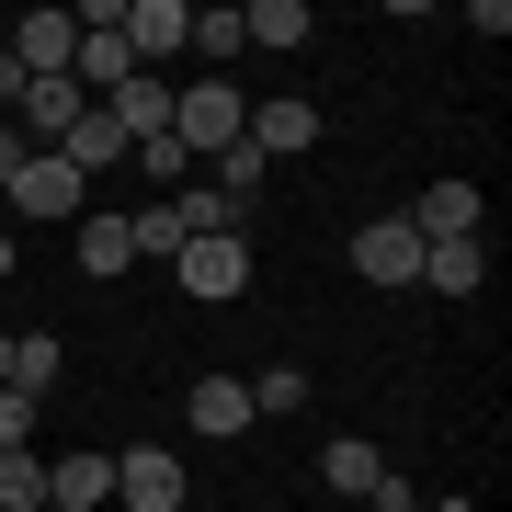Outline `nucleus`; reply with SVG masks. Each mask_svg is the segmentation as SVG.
<instances>
[{"label": "nucleus", "instance_id": "obj_1", "mask_svg": "<svg viewBox=\"0 0 512 512\" xmlns=\"http://www.w3.org/2000/svg\"><path fill=\"white\" fill-rule=\"evenodd\" d=\"M171 137H183L194 160L239 148V137H251V92H239V80H194V92H171Z\"/></svg>", "mask_w": 512, "mask_h": 512}, {"label": "nucleus", "instance_id": "obj_2", "mask_svg": "<svg viewBox=\"0 0 512 512\" xmlns=\"http://www.w3.org/2000/svg\"><path fill=\"white\" fill-rule=\"evenodd\" d=\"M183 296H205V308H228V296H251V239L239 228H205V239H183Z\"/></svg>", "mask_w": 512, "mask_h": 512}, {"label": "nucleus", "instance_id": "obj_3", "mask_svg": "<svg viewBox=\"0 0 512 512\" xmlns=\"http://www.w3.org/2000/svg\"><path fill=\"white\" fill-rule=\"evenodd\" d=\"M80 194H92V183H80V171L57 160V148H35V160H23L12 183H0V205H12V217H80Z\"/></svg>", "mask_w": 512, "mask_h": 512}, {"label": "nucleus", "instance_id": "obj_4", "mask_svg": "<svg viewBox=\"0 0 512 512\" xmlns=\"http://www.w3.org/2000/svg\"><path fill=\"white\" fill-rule=\"evenodd\" d=\"M114 501L126 512H183V456L171 444H126L114 456Z\"/></svg>", "mask_w": 512, "mask_h": 512}, {"label": "nucleus", "instance_id": "obj_5", "mask_svg": "<svg viewBox=\"0 0 512 512\" xmlns=\"http://www.w3.org/2000/svg\"><path fill=\"white\" fill-rule=\"evenodd\" d=\"M353 274H365V285H421V239H410V217H365V228H353Z\"/></svg>", "mask_w": 512, "mask_h": 512}, {"label": "nucleus", "instance_id": "obj_6", "mask_svg": "<svg viewBox=\"0 0 512 512\" xmlns=\"http://www.w3.org/2000/svg\"><path fill=\"white\" fill-rule=\"evenodd\" d=\"M80 114H92V92H80V80H23L12 126H23V148H57V137L80 126Z\"/></svg>", "mask_w": 512, "mask_h": 512}, {"label": "nucleus", "instance_id": "obj_7", "mask_svg": "<svg viewBox=\"0 0 512 512\" xmlns=\"http://www.w3.org/2000/svg\"><path fill=\"white\" fill-rule=\"evenodd\" d=\"M69 57H80V12H23V35H12L23 80H69Z\"/></svg>", "mask_w": 512, "mask_h": 512}, {"label": "nucleus", "instance_id": "obj_8", "mask_svg": "<svg viewBox=\"0 0 512 512\" xmlns=\"http://www.w3.org/2000/svg\"><path fill=\"white\" fill-rule=\"evenodd\" d=\"M478 228H490L478 183H433V194L410 205V239H421V251H444V239H478Z\"/></svg>", "mask_w": 512, "mask_h": 512}, {"label": "nucleus", "instance_id": "obj_9", "mask_svg": "<svg viewBox=\"0 0 512 512\" xmlns=\"http://www.w3.org/2000/svg\"><path fill=\"white\" fill-rule=\"evenodd\" d=\"M194 46V0H126V57H183Z\"/></svg>", "mask_w": 512, "mask_h": 512}, {"label": "nucleus", "instance_id": "obj_10", "mask_svg": "<svg viewBox=\"0 0 512 512\" xmlns=\"http://www.w3.org/2000/svg\"><path fill=\"white\" fill-rule=\"evenodd\" d=\"M114 501V456H46V512H103Z\"/></svg>", "mask_w": 512, "mask_h": 512}, {"label": "nucleus", "instance_id": "obj_11", "mask_svg": "<svg viewBox=\"0 0 512 512\" xmlns=\"http://www.w3.org/2000/svg\"><path fill=\"white\" fill-rule=\"evenodd\" d=\"M262 183H274V160H262L251 137H239V148H217V183H205V194H217V217L239 228V217H251V205H262Z\"/></svg>", "mask_w": 512, "mask_h": 512}, {"label": "nucleus", "instance_id": "obj_12", "mask_svg": "<svg viewBox=\"0 0 512 512\" xmlns=\"http://www.w3.org/2000/svg\"><path fill=\"white\" fill-rule=\"evenodd\" d=\"M319 478H330L342 501H387V490H399V478H387V456H376L365 433H342V444H330V456H319Z\"/></svg>", "mask_w": 512, "mask_h": 512}, {"label": "nucleus", "instance_id": "obj_13", "mask_svg": "<svg viewBox=\"0 0 512 512\" xmlns=\"http://www.w3.org/2000/svg\"><path fill=\"white\" fill-rule=\"evenodd\" d=\"M183 421H194L205 444H228V433H251V387H239V376H205L194 399H183Z\"/></svg>", "mask_w": 512, "mask_h": 512}, {"label": "nucleus", "instance_id": "obj_14", "mask_svg": "<svg viewBox=\"0 0 512 512\" xmlns=\"http://www.w3.org/2000/svg\"><path fill=\"white\" fill-rule=\"evenodd\" d=\"M126 239H137V262H183V239H205V228H194L183 194H160L148 217H126Z\"/></svg>", "mask_w": 512, "mask_h": 512}, {"label": "nucleus", "instance_id": "obj_15", "mask_svg": "<svg viewBox=\"0 0 512 512\" xmlns=\"http://www.w3.org/2000/svg\"><path fill=\"white\" fill-rule=\"evenodd\" d=\"M308 35H319V23H308V0H251V12H239V46H274V57H296Z\"/></svg>", "mask_w": 512, "mask_h": 512}, {"label": "nucleus", "instance_id": "obj_16", "mask_svg": "<svg viewBox=\"0 0 512 512\" xmlns=\"http://www.w3.org/2000/svg\"><path fill=\"white\" fill-rule=\"evenodd\" d=\"M57 160H69V171H80V183H92V171H114V160H126V126H114V114L92 103V114H80V126H69V137H57Z\"/></svg>", "mask_w": 512, "mask_h": 512}, {"label": "nucleus", "instance_id": "obj_17", "mask_svg": "<svg viewBox=\"0 0 512 512\" xmlns=\"http://www.w3.org/2000/svg\"><path fill=\"white\" fill-rule=\"evenodd\" d=\"M251 148L262 160H296V148H319V114L308 103H251Z\"/></svg>", "mask_w": 512, "mask_h": 512}, {"label": "nucleus", "instance_id": "obj_18", "mask_svg": "<svg viewBox=\"0 0 512 512\" xmlns=\"http://www.w3.org/2000/svg\"><path fill=\"white\" fill-rule=\"evenodd\" d=\"M103 114H114V126H126V148H137V137H171V92H160V80H148V69L126 80V92H103Z\"/></svg>", "mask_w": 512, "mask_h": 512}, {"label": "nucleus", "instance_id": "obj_19", "mask_svg": "<svg viewBox=\"0 0 512 512\" xmlns=\"http://www.w3.org/2000/svg\"><path fill=\"white\" fill-rule=\"evenodd\" d=\"M421 285L433 296H478L490 285V251H478V239H444V251H421Z\"/></svg>", "mask_w": 512, "mask_h": 512}, {"label": "nucleus", "instance_id": "obj_20", "mask_svg": "<svg viewBox=\"0 0 512 512\" xmlns=\"http://www.w3.org/2000/svg\"><path fill=\"white\" fill-rule=\"evenodd\" d=\"M0 512H46V456L35 444H0Z\"/></svg>", "mask_w": 512, "mask_h": 512}, {"label": "nucleus", "instance_id": "obj_21", "mask_svg": "<svg viewBox=\"0 0 512 512\" xmlns=\"http://www.w3.org/2000/svg\"><path fill=\"white\" fill-rule=\"evenodd\" d=\"M126 262H137L126 217H80V274H126Z\"/></svg>", "mask_w": 512, "mask_h": 512}, {"label": "nucleus", "instance_id": "obj_22", "mask_svg": "<svg viewBox=\"0 0 512 512\" xmlns=\"http://www.w3.org/2000/svg\"><path fill=\"white\" fill-rule=\"evenodd\" d=\"M251 387V421H285V410H308V376L296 365H262V376H239Z\"/></svg>", "mask_w": 512, "mask_h": 512}, {"label": "nucleus", "instance_id": "obj_23", "mask_svg": "<svg viewBox=\"0 0 512 512\" xmlns=\"http://www.w3.org/2000/svg\"><path fill=\"white\" fill-rule=\"evenodd\" d=\"M12 387H23V399L57 387V342H46V330H12Z\"/></svg>", "mask_w": 512, "mask_h": 512}, {"label": "nucleus", "instance_id": "obj_24", "mask_svg": "<svg viewBox=\"0 0 512 512\" xmlns=\"http://www.w3.org/2000/svg\"><path fill=\"white\" fill-rule=\"evenodd\" d=\"M194 57H205V80H228V57H239V12H228V0L194 12Z\"/></svg>", "mask_w": 512, "mask_h": 512}, {"label": "nucleus", "instance_id": "obj_25", "mask_svg": "<svg viewBox=\"0 0 512 512\" xmlns=\"http://www.w3.org/2000/svg\"><path fill=\"white\" fill-rule=\"evenodd\" d=\"M137 160H148V183H183L194 148H183V137H137Z\"/></svg>", "mask_w": 512, "mask_h": 512}, {"label": "nucleus", "instance_id": "obj_26", "mask_svg": "<svg viewBox=\"0 0 512 512\" xmlns=\"http://www.w3.org/2000/svg\"><path fill=\"white\" fill-rule=\"evenodd\" d=\"M35 433V399H23V387H0V444H23Z\"/></svg>", "mask_w": 512, "mask_h": 512}, {"label": "nucleus", "instance_id": "obj_27", "mask_svg": "<svg viewBox=\"0 0 512 512\" xmlns=\"http://www.w3.org/2000/svg\"><path fill=\"white\" fill-rule=\"evenodd\" d=\"M0 387H12V330H0Z\"/></svg>", "mask_w": 512, "mask_h": 512}, {"label": "nucleus", "instance_id": "obj_28", "mask_svg": "<svg viewBox=\"0 0 512 512\" xmlns=\"http://www.w3.org/2000/svg\"><path fill=\"white\" fill-rule=\"evenodd\" d=\"M0 285H12V228H0Z\"/></svg>", "mask_w": 512, "mask_h": 512}]
</instances>
